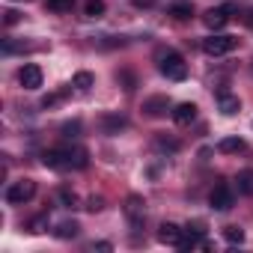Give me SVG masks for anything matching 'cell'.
Masks as SVG:
<instances>
[{"mask_svg": "<svg viewBox=\"0 0 253 253\" xmlns=\"http://www.w3.org/2000/svg\"><path fill=\"white\" fill-rule=\"evenodd\" d=\"M182 232H185V229H179L176 223H161V229H158V241H161V244H176V247H179Z\"/></svg>", "mask_w": 253, "mask_h": 253, "instance_id": "cell-11", "label": "cell"}, {"mask_svg": "<svg viewBox=\"0 0 253 253\" xmlns=\"http://www.w3.org/2000/svg\"><path fill=\"white\" fill-rule=\"evenodd\" d=\"M104 0H86V6H84V12H86V18H101L104 15Z\"/></svg>", "mask_w": 253, "mask_h": 253, "instance_id": "cell-16", "label": "cell"}, {"mask_svg": "<svg viewBox=\"0 0 253 253\" xmlns=\"http://www.w3.org/2000/svg\"><path fill=\"white\" fill-rule=\"evenodd\" d=\"M72 6H75V0H48V9L54 12H72Z\"/></svg>", "mask_w": 253, "mask_h": 253, "instance_id": "cell-23", "label": "cell"}, {"mask_svg": "<svg viewBox=\"0 0 253 253\" xmlns=\"http://www.w3.org/2000/svg\"><path fill=\"white\" fill-rule=\"evenodd\" d=\"M226 21H229V9H226V6H223V9H209V12L203 15V24H206L209 30H220Z\"/></svg>", "mask_w": 253, "mask_h": 253, "instance_id": "cell-9", "label": "cell"}, {"mask_svg": "<svg viewBox=\"0 0 253 253\" xmlns=\"http://www.w3.org/2000/svg\"><path fill=\"white\" fill-rule=\"evenodd\" d=\"M217 110L223 113V116H235L238 110H241V101H238V95H232V92H217Z\"/></svg>", "mask_w": 253, "mask_h": 253, "instance_id": "cell-8", "label": "cell"}, {"mask_svg": "<svg viewBox=\"0 0 253 253\" xmlns=\"http://www.w3.org/2000/svg\"><path fill=\"white\" fill-rule=\"evenodd\" d=\"M42 164L51 170H69L72 167V152L69 149H48L42 152Z\"/></svg>", "mask_w": 253, "mask_h": 253, "instance_id": "cell-4", "label": "cell"}, {"mask_svg": "<svg viewBox=\"0 0 253 253\" xmlns=\"http://www.w3.org/2000/svg\"><path fill=\"white\" fill-rule=\"evenodd\" d=\"M167 107H170V98H167V95H152V98H146V101H143L146 116H161Z\"/></svg>", "mask_w": 253, "mask_h": 253, "instance_id": "cell-12", "label": "cell"}, {"mask_svg": "<svg viewBox=\"0 0 253 253\" xmlns=\"http://www.w3.org/2000/svg\"><path fill=\"white\" fill-rule=\"evenodd\" d=\"M122 128H128V119L125 116H104V131L107 134H119Z\"/></svg>", "mask_w": 253, "mask_h": 253, "instance_id": "cell-14", "label": "cell"}, {"mask_svg": "<svg viewBox=\"0 0 253 253\" xmlns=\"http://www.w3.org/2000/svg\"><path fill=\"white\" fill-rule=\"evenodd\" d=\"M95 84V78L89 75V72H78L75 78H72V86H78V89H89Z\"/></svg>", "mask_w": 253, "mask_h": 253, "instance_id": "cell-18", "label": "cell"}, {"mask_svg": "<svg viewBox=\"0 0 253 253\" xmlns=\"http://www.w3.org/2000/svg\"><path fill=\"white\" fill-rule=\"evenodd\" d=\"M137 6H152V0H134Z\"/></svg>", "mask_w": 253, "mask_h": 253, "instance_id": "cell-32", "label": "cell"}, {"mask_svg": "<svg viewBox=\"0 0 253 253\" xmlns=\"http://www.w3.org/2000/svg\"><path fill=\"white\" fill-rule=\"evenodd\" d=\"M244 21H247V24L253 27V12H247V15H244Z\"/></svg>", "mask_w": 253, "mask_h": 253, "instance_id": "cell-33", "label": "cell"}, {"mask_svg": "<svg viewBox=\"0 0 253 253\" xmlns=\"http://www.w3.org/2000/svg\"><path fill=\"white\" fill-rule=\"evenodd\" d=\"M45 226H48V214H39L30 220V232H45Z\"/></svg>", "mask_w": 253, "mask_h": 253, "instance_id": "cell-24", "label": "cell"}, {"mask_svg": "<svg viewBox=\"0 0 253 253\" xmlns=\"http://www.w3.org/2000/svg\"><path fill=\"white\" fill-rule=\"evenodd\" d=\"M78 131H81V122H78V119L63 125V134H66V137H78Z\"/></svg>", "mask_w": 253, "mask_h": 253, "instance_id": "cell-25", "label": "cell"}, {"mask_svg": "<svg viewBox=\"0 0 253 253\" xmlns=\"http://www.w3.org/2000/svg\"><path fill=\"white\" fill-rule=\"evenodd\" d=\"M158 69H161V75H164L167 81H185V78H188V63H185L182 54H176V51L161 54Z\"/></svg>", "mask_w": 253, "mask_h": 253, "instance_id": "cell-1", "label": "cell"}, {"mask_svg": "<svg viewBox=\"0 0 253 253\" xmlns=\"http://www.w3.org/2000/svg\"><path fill=\"white\" fill-rule=\"evenodd\" d=\"M36 197V182L33 179H21V182H12L6 188V203L9 206H24Z\"/></svg>", "mask_w": 253, "mask_h": 253, "instance_id": "cell-2", "label": "cell"}, {"mask_svg": "<svg viewBox=\"0 0 253 253\" xmlns=\"http://www.w3.org/2000/svg\"><path fill=\"white\" fill-rule=\"evenodd\" d=\"M217 149H220V152H241V149H244V140H241V137H223Z\"/></svg>", "mask_w": 253, "mask_h": 253, "instance_id": "cell-17", "label": "cell"}, {"mask_svg": "<svg viewBox=\"0 0 253 253\" xmlns=\"http://www.w3.org/2000/svg\"><path fill=\"white\" fill-rule=\"evenodd\" d=\"M81 232V226L75 223V220H63L60 226H57V238H75Z\"/></svg>", "mask_w": 253, "mask_h": 253, "instance_id": "cell-15", "label": "cell"}, {"mask_svg": "<svg viewBox=\"0 0 253 253\" xmlns=\"http://www.w3.org/2000/svg\"><path fill=\"white\" fill-rule=\"evenodd\" d=\"M238 191L241 194H253V170L238 173Z\"/></svg>", "mask_w": 253, "mask_h": 253, "instance_id": "cell-21", "label": "cell"}, {"mask_svg": "<svg viewBox=\"0 0 253 253\" xmlns=\"http://www.w3.org/2000/svg\"><path fill=\"white\" fill-rule=\"evenodd\" d=\"M223 238H226L229 244H241V241H244V229H241V226H223Z\"/></svg>", "mask_w": 253, "mask_h": 253, "instance_id": "cell-20", "label": "cell"}, {"mask_svg": "<svg viewBox=\"0 0 253 253\" xmlns=\"http://www.w3.org/2000/svg\"><path fill=\"white\" fill-rule=\"evenodd\" d=\"M69 152H72V167L84 170V167L89 164V155H86V149H69Z\"/></svg>", "mask_w": 253, "mask_h": 253, "instance_id": "cell-22", "label": "cell"}, {"mask_svg": "<svg viewBox=\"0 0 253 253\" xmlns=\"http://www.w3.org/2000/svg\"><path fill=\"white\" fill-rule=\"evenodd\" d=\"M155 149H161V152H179V140H173V137H155Z\"/></svg>", "mask_w": 253, "mask_h": 253, "instance_id": "cell-19", "label": "cell"}, {"mask_svg": "<svg viewBox=\"0 0 253 253\" xmlns=\"http://www.w3.org/2000/svg\"><path fill=\"white\" fill-rule=\"evenodd\" d=\"M125 214H128V220L137 226V223L143 220V214H146V203H143V197L131 194L128 200H125Z\"/></svg>", "mask_w": 253, "mask_h": 253, "instance_id": "cell-7", "label": "cell"}, {"mask_svg": "<svg viewBox=\"0 0 253 253\" xmlns=\"http://www.w3.org/2000/svg\"><path fill=\"white\" fill-rule=\"evenodd\" d=\"M235 45H238V39H235V36H220V33H214V36L203 39V51H206L209 57H220V54H229Z\"/></svg>", "mask_w": 253, "mask_h": 253, "instance_id": "cell-3", "label": "cell"}, {"mask_svg": "<svg viewBox=\"0 0 253 253\" xmlns=\"http://www.w3.org/2000/svg\"><path fill=\"white\" fill-rule=\"evenodd\" d=\"M92 250H101V253H107V250H113V244H110V241H95V244H92Z\"/></svg>", "mask_w": 253, "mask_h": 253, "instance_id": "cell-30", "label": "cell"}, {"mask_svg": "<svg viewBox=\"0 0 253 253\" xmlns=\"http://www.w3.org/2000/svg\"><path fill=\"white\" fill-rule=\"evenodd\" d=\"M209 203H211V209L214 211H229L232 209V191H229V185H217L214 191H211V197H209Z\"/></svg>", "mask_w": 253, "mask_h": 253, "instance_id": "cell-5", "label": "cell"}, {"mask_svg": "<svg viewBox=\"0 0 253 253\" xmlns=\"http://www.w3.org/2000/svg\"><path fill=\"white\" fill-rule=\"evenodd\" d=\"M119 78H122V81H125V89H128V92H131V89H134V86H137V84H134V78H131V75H128V72H119Z\"/></svg>", "mask_w": 253, "mask_h": 253, "instance_id": "cell-28", "label": "cell"}, {"mask_svg": "<svg viewBox=\"0 0 253 253\" xmlns=\"http://www.w3.org/2000/svg\"><path fill=\"white\" fill-rule=\"evenodd\" d=\"M3 15H6V24H18V12L15 9H6Z\"/></svg>", "mask_w": 253, "mask_h": 253, "instance_id": "cell-31", "label": "cell"}, {"mask_svg": "<svg viewBox=\"0 0 253 253\" xmlns=\"http://www.w3.org/2000/svg\"><path fill=\"white\" fill-rule=\"evenodd\" d=\"M18 81H21L24 89H39V86H42V69H39L36 63H27V66L18 72Z\"/></svg>", "mask_w": 253, "mask_h": 253, "instance_id": "cell-6", "label": "cell"}, {"mask_svg": "<svg viewBox=\"0 0 253 253\" xmlns=\"http://www.w3.org/2000/svg\"><path fill=\"white\" fill-rule=\"evenodd\" d=\"M60 98H63V92H60V95H45V98H42V107H54Z\"/></svg>", "mask_w": 253, "mask_h": 253, "instance_id": "cell-29", "label": "cell"}, {"mask_svg": "<svg viewBox=\"0 0 253 253\" xmlns=\"http://www.w3.org/2000/svg\"><path fill=\"white\" fill-rule=\"evenodd\" d=\"M170 15H173L176 21H185V18H191V15H194V6L188 3V0H176V3L170 6Z\"/></svg>", "mask_w": 253, "mask_h": 253, "instance_id": "cell-13", "label": "cell"}, {"mask_svg": "<svg viewBox=\"0 0 253 253\" xmlns=\"http://www.w3.org/2000/svg\"><path fill=\"white\" fill-rule=\"evenodd\" d=\"M60 200H63V203H66V206H75V203H78V197H75V194H72V191H66V188H63V191H60Z\"/></svg>", "mask_w": 253, "mask_h": 253, "instance_id": "cell-27", "label": "cell"}, {"mask_svg": "<svg viewBox=\"0 0 253 253\" xmlns=\"http://www.w3.org/2000/svg\"><path fill=\"white\" fill-rule=\"evenodd\" d=\"M86 209H89V211H101V209H104V200H101V197H89V200H86Z\"/></svg>", "mask_w": 253, "mask_h": 253, "instance_id": "cell-26", "label": "cell"}, {"mask_svg": "<svg viewBox=\"0 0 253 253\" xmlns=\"http://www.w3.org/2000/svg\"><path fill=\"white\" fill-rule=\"evenodd\" d=\"M173 119H176V125H191V122L197 119V104H191V101H185V104H176V110H173Z\"/></svg>", "mask_w": 253, "mask_h": 253, "instance_id": "cell-10", "label": "cell"}]
</instances>
